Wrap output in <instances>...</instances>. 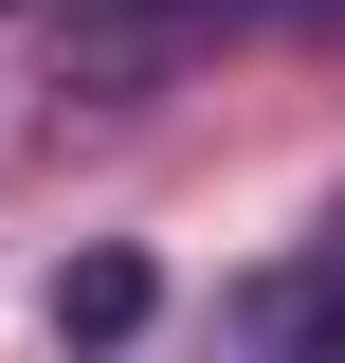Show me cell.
Listing matches in <instances>:
<instances>
[{
	"mask_svg": "<svg viewBox=\"0 0 345 363\" xmlns=\"http://www.w3.org/2000/svg\"><path fill=\"white\" fill-rule=\"evenodd\" d=\"M146 327V255H91V272H55V345H128Z\"/></svg>",
	"mask_w": 345,
	"mask_h": 363,
	"instance_id": "6da1fadb",
	"label": "cell"
}]
</instances>
